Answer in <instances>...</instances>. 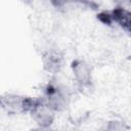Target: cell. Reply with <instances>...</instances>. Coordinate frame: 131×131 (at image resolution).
<instances>
[{
  "label": "cell",
  "instance_id": "obj_1",
  "mask_svg": "<svg viewBox=\"0 0 131 131\" xmlns=\"http://www.w3.org/2000/svg\"><path fill=\"white\" fill-rule=\"evenodd\" d=\"M104 14L107 16L105 19H103L104 23L110 24L111 20L113 19L119 23L121 27H123L124 29H126L127 31L131 33V12L125 9H122V8H117L112 12L111 15L107 13H104Z\"/></svg>",
  "mask_w": 131,
  "mask_h": 131
},
{
  "label": "cell",
  "instance_id": "obj_2",
  "mask_svg": "<svg viewBox=\"0 0 131 131\" xmlns=\"http://www.w3.org/2000/svg\"><path fill=\"white\" fill-rule=\"evenodd\" d=\"M66 1H68V0H52V2L54 3V5H56V6H60V5H62Z\"/></svg>",
  "mask_w": 131,
  "mask_h": 131
}]
</instances>
